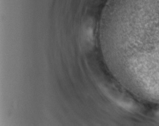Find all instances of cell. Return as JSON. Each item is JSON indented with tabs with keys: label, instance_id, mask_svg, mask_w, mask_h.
<instances>
[{
	"label": "cell",
	"instance_id": "obj_1",
	"mask_svg": "<svg viewBox=\"0 0 159 126\" xmlns=\"http://www.w3.org/2000/svg\"><path fill=\"white\" fill-rule=\"evenodd\" d=\"M86 32V36L87 39L88 41L91 42L93 40V31H92V29H91V28H88Z\"/></svg>",
	"mask_w": 159,
	"mask_h": 126
}]
</instances>
